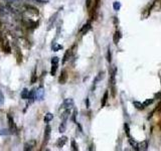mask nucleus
I'll return each mask as SVG.
<instances>
[{"label": "nucleus", "instance_id": "obj_25", "mask_svg": "<svg viewBox=\"0 0 161 151\" xmlns=\"http://www.w3.org/2000/svg\"><path fill=\"white\" fill-rule=\"evenodd\" d=\"M133 105H134V107H135L136 109H138V110H144V108H145V106L143 105V103L137 102V101L133 102Z\"/></svg>", "mask_w": 161, "mask_h": 151}, {"label": "nucleus", "instance_id": "obj_31", "mask_svg": "<svg viewBox=\"0 0 161 151\" xmlns=\"http://www.w3.org/2000/svg\"><path fill=\"white\" fill-rule=\"evenodd\" d=\"M113 8H114V10H116V11H119L120 8H121V3H120L119 1H115L113 3Z\"/></svg>", "mask_w": 161, "mask_h": 151}, {"label": "nucleus", "instance_id": "obj_17", "mask_svg": "<svg viewBox=\"0 0 161 151\" xmlns=\"http://www.w3.org/2000/svg\"><path fill=\"white\" fill-rule=\"evenodd\" d=\"M57 14H58V12H56L51 17H50V19H49V21H48V30H49V29L52 27V25H53V23H55V21H56V19H57Z\"/></svg>", "mask_w": 161, "mask_h": 151}, {"label": "nucleus", "instance_id": "obj_18", "mask_svg": "<svg viewBox=\"0 0 161 151\" xmlns=\"http://www.w3.org/2000/svg\"><path fill=\"white\" fill-rule=\"evenodd\" d=\"M138 148L140 151H146L148 149V141L145 140V141H142L140 144H138Z\"/></svg>", "mask_w": 161, "mask_h": 151}, {"label": "nucleus", "instance_id": "obj_38", "mask_svg": "<svg viewBox=\"0 0 161 151\" xmlns=\"http://www.w3.org/2000/svg\"><path fill=\"white\" fill-rule=\"evenodd\" d=\"M58 62H59V58L57 57H53L51 58V64H58Z\"/></svg>", "mask_w": 161, "mask_h": 151}, {"label": "nucleus", "instance_id": "obj_32", "mask_svg": "<svg viewBox=\"0 0 161 151\" xmlns=\"http://www.w3.org/2000/svg\"><path fill=\"white\" fill-rule=\"evenodd\" d=\"M124 129H125V133H126L127 137H129V138H130V128H129V125H128L127 123H125V124H124Z\"/></svg>", "mask_w": 161, "mask_h": 151}, {"label": "nucleus", "instance_id": "obj_24", "mask_svg": "<svg viewBox=\"0 0 161 151\" xmlns=\"http://www.w3.org/2000/svg\"><path fill=\"white\" fill-rule=\"evenodd\" d=\"M36 81H37V75H36V67H35L34 71H33V73H32L31 79H30V84L32 85V84L36 83Z\"/></svg>", "mask_w": 161, "mask_h": 151}, {"label": "nucleus", "instance_id": "obj_26", "mask_svg": "<svg viewBox=\"0 0 161 151\" xmlns=\"http://www.w3.org/2000/svg\"><path fill=\"white\" fill-rule=\"evenodd\" d=\"M128 141H129L130 145H131V147H133L134 150H139V148H138V143H137V142H135L133 139H131V138H129Z\"/></svg>", "mask_w": 161, "mask_h": 151}, {"label": "nucleus", "instance_id": "obj_14", "mask_svg": "<svg viewBox=\"0 0 161 151\" xmlns=\"http://www.w3.org/2000/svg\"><path fill=\"white\" fill-rule=\"evenodd\" d=\"M66 142H67V137H66V136H62L60 138H58V140H57V147H58V148H63Z\"/></svg>", "mask_w": 161, "mask_h": 151}, {"label": "nucleus", "instance_id": "obj_4", "mask_svg": "<svg viewBox=\"0 0 161 151\" xmlns=\"http://www.w3.org/2000/svg\"><path fill=\"white\" fill-rule=\"evenodd\" d=\"M23 24L27 28H36L38 26V21H33L31 19H23Z\"/></svg>", "mask_w": 161, "mask_h": 151}, {"label": "nucleus", "instance_id": "obj_8", "mask_svg": "<svg viewBox=\"0 0 161 151\" xmlns=\"http://www.w3.org/2000/svg\"><path fill=\"white\" fill-rule=\"evenodd\" d=\"M66 81H67V72H66V70H63L60 72L59 77H58V83L60 85H64V84L66 83Z\"/></svg>", "mask_w": 161, "mask_h": 151}, {"label": "nucleus", "instance_id": "obj_19", "mask_svg": "<svg viewBox=\"0 0 161 151\" xmlns=\"http://www.w3.org/2000/svg\"><path fill=\"white\" fill-rule=\"evenodd\" d=\"M115 84H116V67L112 71L111 77H110V85H111V87L115 86Z\"/></svg>", "mask_w": 161, "mask_h": 151}, {"label": "nucleus", "instance_id": "obj_40", "mask_svg": "<svg viewBox=\"0 0 161 151\" xmlns=\"http://www.w3.org/2000/svg\"><path fill=\"white\" fill-rule=\"evenodd\" d=\"M154 99H161V92H158L154 95Z\"/></svg>", "mask_w": 161, "mask_h": 151}, {"label": "nucleus", "instance_id": "obj_11", "mask_svg": "<svg viewBox=\"0 0 161 151\" xmlns=\"http://www.w3.org/2000/svg\"><path fill=\"white\" fill-rule=\"evenodd\" d=\"M25 9H26L27 12L33 14V15H38V14H39V10H38L36 7L32 6V5H25Z\"/></svg>", "mask_w": 161, "mask_h": 151}, {"label": "nucleus", "instance_id": "obj_43", "mask_svg": "<svg viewBox=\"0 0 161 151\" xmlns=\"http://www.w3.org/2000/svg\"><path fill=\"white\" fill-rule=\"evenodd\" d=\"M114 23H118V19H117V17H114Z\"/></svg>", "mask_w": 161, "mask_h": 151}, {"label": "nucleus", "instance_id": "obj_23", "mask_svg": "<svg viewBox=\"0 0 161 151\" xmlns=\"http://www.w3.org/2000/svg\"><path fill=\"white\" fill-rule=\"evenodd\" d=\"M28 95H29V91L26 89V88H24L23 90H22V92H21V99H23V100H27L28 99Z\"/></svg>", "mask_w": 161, "mask_h": 151}, {"label": "nucleus", "instance_id": "obj_3", "mask_svg": "<svg viewBox=\"0 0 161 151\" xmlns=\"http://www.w3.org/2000/svg\"><path fill=\"white\" fill-rule=\"evenodd\" d=\"M14 55H15V58H16L17 64H21L22 61H23V55H22L21 49H20L18 46H16V44H15V47H14Z\"/></svg>", "mask_w": 161, "mask_h": 151}, {"label": "nucleus", "instance_id": "obj_29", "mask_svg": "<svg viewBox=\"0 0 161 151\" xmlns=\"http://www.w3.org/2000/svg\"><path fill=\"white\" fill-rule=\"evenodd\" d=\"M107 61H108L109 64H111V62H112V55H111L110 47H108V48H107Z\"/></svg>", "mask_w": 161, "mask_h": 151}, {"label": "nucleus", "instance_id": "obj_16", "mask_svg": "<svg viewBox=\"0 0 161 151\" xmlns=\"http://www.w3.org/2000/svg\"><path fill=\"white\" fill-rule=\"evenodd\" d=\"M90 29H91V20H90V21H88L85 25H84V26L81 28V30H80V33L84 35V34H86V33H87V32H88Z\"/></svg>", "mask_w": 161, "mask_h": 151}, {"label": "nucleus", "instance_id": "obj_7", "mask_svg": "<svg viewBox=\"0 0 161 151\" xmlns=\"http://www.w3.org/2000/svg\"><path fill=\"white\" fill-rule=\"evenodd\" d=\"M50 132H51V127L50 125H47L45 129H44V135H43V145H45L48 142L49 138H50Z\"/></svg>", "mask_w": 161, "mask_h": 151}, {"label": "nucleus", "instance_id": "obj_33", "mask_svg": "<svg viewBox=\"0 0 161 151\" xmlns=\"http://www.w3.org/2000/svg\"><path fill=\"white\" fill-rule=\"evenodd\" d=\"M76 117H78V110L75 108V109H74V112H73V115H72V120H73V122L78 123L76 122Z\"/></svg>", "mask_w": 161, "mask_h": 151}, {"label": "nucleus", "instance_id": "obj_21", "mask_svg": "<svg viewBox=\"0 0 161 151\" xmlns=\"http://www.w3.org/2000/svg\"><path fill=\"white\" fill-rule=\"evenodd\" d=\"M66 120H62V123L58 127V131L60 133H64L66 131Z\"/></svg>", "mask_w": 161, "mask_h": 151}, {"label": "nucleus", "instance_id": "obj_28", "mask_svg": "<svg viewBox=\"0 0 161 151\" xmlns=\"http://www.w3.org/2000/svg\"><path fill=\"white\" fill-rule=\"evenodd\" d=\"M11 131H10V129H0V136H6V135H9L11 134Z\"/></svg>", "mask_w": 161, "mask_h": 151}, {"label": "nucleus", "instance_id": "obj_34", "mask_svg": "<svg viewBox=\"0 0 161 151\" xmlns=\"http://www.w3.org/2000/svg\"><path fill=\"white\" fill-rule=\"evenodd\" d=\"M153 101H154L153 99H149V100H146V101H144V102H143V105H144L145 107H148V106H150V105H151L152 103H153Z\"/></svg>", "mask_w": 161, "mask_h": 151}, {"label": "nucleus", "instance_id": "obj_10", "mask_svg": "<svg viewBox=\"0 0 161 151\" xmlns=\"http://www.w3.org/2000/svg\"><path fill=\"white\" fill-rule=\"evenodd\" d=\"M43 98H44V89L42 86H40L36 90V100L41 101V100H43Z\"/></svg>", "mask_w": 161, "mask_h": 151}, {"label": "nucleus", "instance_id": "obj_12", "mask_svg": "<svg viewBox=\"0 0 161 151\" xmlns=\"http://www.w3.org/2000/svg\"><path fill=\"white\" fill-rule=\"evenodd\" d=\"M35 99H36V90H35V89H32V90H30V91H29L28 99H27V100H28V102H29V104L33 103Z\"/></svg>", "mask_w": 161, "mask_h": 151}, {"label": "nucleus", "instance_id": "obj_22", "mask_svg": "<svg viewBox=\"0 0 161 151\" xmlns=\"http://www.w3.org/2000/svg\"><path fill=\"white\" fill-rule=\"evenodd\" d=\"M53 119V115L51 113H47L45 115H44V118H43V121H44V123H47V124H48V123L50 122L51 120Z\"/></svg>", "mask_w": 161, "mask_h": 151}, {"label": "nucleus", "instance_id": "obj_36", "mask_svg": "<svg viewBox=\"0 0 161 151\" xmlns=\"http://www.w3.org/2000/svg\"><path fill=\"white\" fill-rule=\"evenodd\" d=\"M92 4H93V0H86V6L88 9H91Z\"/></svg>", "mask_w": 161, "mask_h": 151}, {"label": "nucleus", "instance_id": "obj_42", "mask_svg": "<svg viewBox=\"0 0 161 151\" xmlns=\"http://www.w3.org/2000/svg\"><path fill=\"white\" fill-rule=\"evenodd\" d=\"M86 105H87V108H89V107H90V103H89V98H87V99H86Z\"/></svg>", "mask_w": 161, "mask_h": 151}, {"label": "nucleus", "instance_id": "obj_37", "mask_svg": "<svg viewBox=\"0 0 161 151\" xmlns=\"http://www.w3.org/2000/svg\"><path fill=\"white\" fill-rule=\"evenodd\" d=\"M58 49H63V46H60V44L52 46V50H53V51H57Z\"/></svg>", "mask_w": 161, "mask_h": 151}, {"label": "nucleus", "instance_id": "obj_2", "mask_svg": "<svg viewBox=\"0 0 161 151\" xmlns=\"http://www.w3.org/2000/svg\"><path fill=\"white\" fill-rule=\"evenodd\" d=\"M1 48L5 54H8V55L11 54V47L9 44V41L6 38H3L1 40Z\"/></svg>", "mask_w": 161, "mask_h": 151}, {"label": "nucleus", "instance_id": "obj_30", "mask_svg": "<svg viewBox=\"0 0 161 151\" xmlns=\"http://www.w3.org/2000/svg\"><path fill=\"white\" fill-rule=\"evenodd\" d=\"M71 146H72V150H75V151L79 150V148H78V144H76V142L75 139H72V141H71Z\"/></svg>", "mask_w": 161, "mask_h": 151}, {"label": "nucleus", "instance_id": "obj_5", "mask_svg": "<svg viewBox=\"0 0 161 151\" xmlns=\"http://www.w3.org/2000/svg\"><path fill=\"white\" fill-rule=\"evenodd\" d=\"M105 78V72H101V73H99L98 74V76L95 78V80H94V82H93V86H92V92H94L96 90V86H97V84L99 83V82H101L103 79Z\"/></svg>", "mask_w": 161, "mask_h": 151}, {"label": "nucleus", "instance_id": "obj_41", "mask_svg": "<svg viewBox=\"0 0 161 151\" xmlns=\"http://www.w3.org/2000/svg\"><path fill=\"white\" fill-rule=\"evenodd\" d=\"M1 27H2V23H1V21H0V42H1V40L3 39V37H2V34H1Z\"/></svg>", "mask_w": 161, "mask_h": 151}, {"label": "nucleus", "instance_id": "obj_1", "mask_svg": "<svg viewBox=\"0 0 161 151\" xmlns=\"http://www.w3.org/2000/svg\"><path fill=\"white\" fill-rule=\"evenodd\" d=\"M7 122H8V128L10 129V131H11L12 133L16 132V130H17L16 124H15V122H14L13 117H12L10 114H7Z\"/></svg>", "mask_w": 161, "mask_h": 151}, {"label": "nucleus", "instance_id": "obj_44", "mask_svg": "<svg viewBox=\"0 0 161 151\" xmlns=\"http://www.w3.org/2000/svg\"><path fill=\"white\" fill-rule=\"evenodd\" d=\"M159 128H160V131H161V121L159 122Z\"/></svg>", "mask_w": 161, "mask_h": 151}, {"label": "nucleus", "instance_id": "obj_27", "mask_svg": "<svg viewBox=\"0 0 161 151\" xmlns=\"http://www.w3.org/2000/svg\"><path fill=\"white\" fill-rule=\"evenodd\" d=\"M57 66H58V64H51V70H50V75L51 76H56Z\"/></svg>", "mask_w": 161, "mask_h": 151}, {"label": "nucleus", "instance_id": "obj_20", "mask_svg": "<svg viewBox=\"0 0 161 151\" xmlns=\"http://www.w3.org/2000/svg\"><path fill=\"white\" fill-rule=\"evenodd\" d=\"M108 95H109L108 91H106V92L104 93V95H103V98H102V102H101V107H102V108H104L105 106H106V104H107V100H108Z\"/></svg>", "mask_w": 161, "mask_h": 151}, {"label": "nucleus", "instance_id": "obj_6", "mask_svg": "<svg viewBox=\"0 0 161 151\" xmlns=\"http://www.w3.org/2000/svg\"><path fill=\"white\" fill-rule=\"evenodd\" d=\"M74 105H75L74 100L71 99V98H67V99H66V100L64 101V103H63V105H62V107H63L65 110H71L72 108H74Z\"/></svg>", "mask_w": 161, "mask_h": 151}, {"label": "nucleus", "instance_id": "obj_15", "mask_svg": "<svg viewBox=\"0 0 161 151\" xmlns=\"http://www.w3.org/2000/svg\"><path fill=\"white\" fill-rule=\"evenodd\" d=\"M122 37V34H121V31L120 30H117V31H115V33H114L113 35V41L115 44H118L119 43V41H120V39Z\"/></svg>", "mask_w": 161, "mask_h": 151}, {"label": "nucleus", "instance_id": "obj_13", "mask_svg": "<svg viewBox=\"0 0 161 151\" xmlns=\"http://www.w3.org/2000/svg\"><path fill=\"white\" fill-rule=\"evenodd\" d=\"M72 56H73L72 49H66V51L65 52V55H64V57H63V61H62L63 65H65L67 61H70V58L72 57Z\"/></svg>", "mask_w": 161, "mask_h": 151}, {"label": "nucleus", "instance_id": "obj_9", "mask_svg": "<svg viewBox=\"0 0 161 151\" xmlns=\"http://www.w3.org/2000/svg\"><path fill=\"white\" fill-rule=\"evenodd\" d=\"M35 145H36V141H35V140H29V141H27L25 144H24V146H23V150L24 151L32 150V149L35 147Z\"/></svg>", "mask_w": 161, "mask_h": 151}, {"label": "nucleus", "instance_id": "obj_39", "mask_svg": "<svg viewBox=\"0 0 161 151\" xmlns=\"http://www.w3.org/2000/svg\"><path fill=\"white\" fill-rule=\"evenodd\" d=\"M154 111H155V112H160L161 111V102L157 105V107L155 108V110H154Z\"/></svg>", "mask_w": 161, "mask_h": 151}, {"label": "nucleus", "instance_id": "obj_35", "mask_svg": "<svg viewBox=\"0 0 161 151\" xmlns=\"http://www.w3.org/2000/svg\"><path fill=\"white\" fill-rule=\"evenodd\" d=\"M4 105V95L0 91V107H2Z\"/></svg>", "mask_w": 161, "mask_h": 151}]
</instances>
